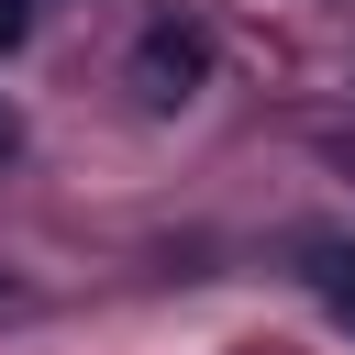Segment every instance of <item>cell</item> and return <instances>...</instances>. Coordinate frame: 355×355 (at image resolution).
I'll use <instances>...</instances> for the list:
<instances>
[{
	"instance_id": "1",
	"label": "cell",
	"mask_w": 355,
	"mask_h": 355,
	"mask_svg": "<svg viewBox=\"0 0 355 355\" xmlns=\"http://www.w3.org/2000/svg\"><path fill=\"white\" fill-rule=\"evenodd\" d=\"M200 78H211V44H200L189 22H144V44H133V89H144L155 111H178Z\"/></svg>"
},
{
	"instance_id": "2",
	"label": "cell",
	"mask_w": 355,
	"mask_h": 355,
	"mask_svg": "<svg viewBox=\"0 0 355 355\" xmlns=\"http://www.w3.org/2000/svg\"><path fill=\"white\" fill-rule=\"evenodd\" d=\"M311 288H322V311L355 333V255H322V266H311Z\"/></svg>"
},
{
	"instance_id": "3",
	"label": "cell",
	"mask_w": 355,
	"mask_h": 355,
	"mask_svg": "<svg viewBox=\"0 0 355 355\" xmlns=\"http://www.w3.org/2000/svg\"><path fill=\"white\" fill-rule=\"evenodd\" d=\"M33 33V0H0V44H22Z\"/></svg>"
},
{
	"instance_id": "4",
	"label": "cell",
	"mask_w": 355,
	"mask_h": 355,
	"mask_svg": "<svg viewBox=\"0 0 355 355\" xmlns=\"http://www.w3.org/2000/svg\"><path fill=\"white\" fill-rule=\"evenodd\" d=\"M11 155H22V111L0 100V166H11Z\"/></svg>"
}]
</instances>
